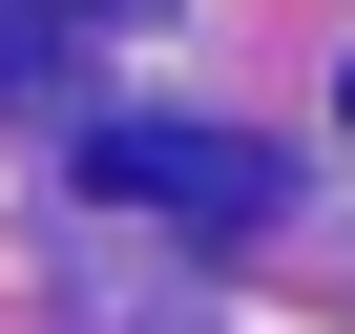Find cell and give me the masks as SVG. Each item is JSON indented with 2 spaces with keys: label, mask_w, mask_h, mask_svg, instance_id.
Instances as JSON below:
<instances>
[{
  "label": "cell",
  "mask_w": 355,
  "mask_h": 334,
  "mask_svg": "<svg viewBox=\"0 0 355 334\" xmlns=\"http://www.w3.org/2000/svg\"><path fill=\"white\" fill-rule=\"evenodd\" d=\"M63 21H105V0H0V63H63Z\"/></svg>",
  "instance_id": "cell-2"
},
{
  "label": "cell",
  "mask_w": 355,
  "mask_h": 334,
  "mask_svg": "<svg viewBox=\"0 0 355 334\" xmlns=\"http://www.w3.org/2000/svg\"><path fill=\"white\" fill-rule=\"evenodd\" d=\"M334 105H355V84H334Z\"/></svg>",
  "instance_id": "cell-3"
},
{
  "label": "cell",
  "mask_w": 355,
  "mask_h": 334,
  "mask_svg": "<svg viewBox=\"0 0 355 334\" xmlns=\"http://www.w3.org/2000/svg\"><path fill=\"white\" fill-rule=\"evenodd\" d=\"M84 188L105 209H167V230H272V146H230V125H146V105H105L84 125Z\"/></svg>",
  "instance_id": "cell-1"
}]
</instances>
